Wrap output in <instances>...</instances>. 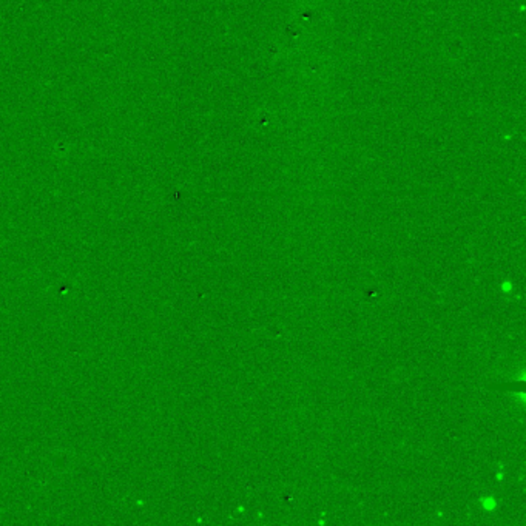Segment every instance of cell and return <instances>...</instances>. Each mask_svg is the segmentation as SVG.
<instances>
[{
    "label": "cell",
    "instance_id": "cell-2",
    "mask_svg": "<svg viewBox=\"0 0 526 526\" xmlns=\"http://www.w3.org/2000/svg\"><path fill=\"white\" fill-rule=\"evenodd\" d=\"M500 292H502L503 295H511V293L514 292V283H512L511 279H503L502 284H500Z\"/></svg>",
    "mask_w": 526,
    "mask_h": 526
},
{
    "label": "cell",
    "instance_id": "cell-3",
    "mask_svg": "<svg viewBox=\"0 0 526 526\" xmlns=\"http://www.w3.org/2000/svg\"><path fill=\"white\" fill-rule=\"evenodd\" d=\"M505 475H506V465H503V463H500L499 468H497V472H496V479H497V483L499 485L503 483Z\"/></svg>",
    "mask_w": 526,
    "mask_h": 526
},
{
    "label": "cell",
    "instance_id": "cell-1",
    "mask_svg": "<svg viewBox=\"0 0 526 526\" xmlns=\"http://www.w3.org/2000/svg\"><path fill=\"white\" fill-rule=\"evenodd\" d=\"M479 506L481 508V511L485 512H496L499 508H500V503L496 496H483L479 499Z\"/></svg>",
    "mask_w": 526,
    "mask_h": 526
},
{
    "label": "cell",
    "instance_id": "cell-4",
    "mask_svg": "<svg viewBox=\"0 0 526 526\" xmlns=\"http://www.w3.org/2000/svg\"><path fill=\"white\" fill-rule=\"evenodd\" d=\"M238 512H244V511H246V508H244V506H238V510H236Z\"/></svg>",
    "mask_w": 526,
    "mask_h": 526
}]
</instances>
